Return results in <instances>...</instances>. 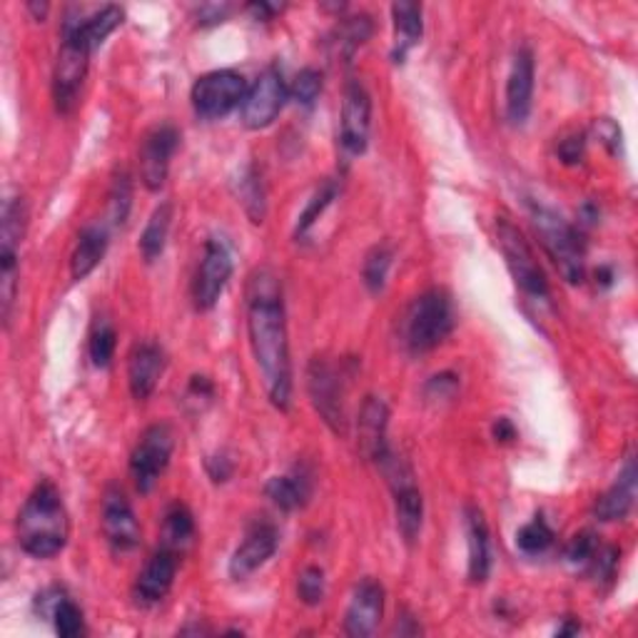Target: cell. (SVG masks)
Returning <instances> with one entry per match:
<instances>
[{"label":"cell","mask_w":638,"mask_h":638,"mask_svg":"<svg viewBox=\"0 0 638 638\" xmlns=\"http://www.w3.org/2000/svg\"><path fill=\"white\" fill-rule=\"evenodd\" d=\"M227 13H229V6H203L200 10H197V23L200 26L225 23Z\"/></svg>","instance_id":"48"},{"label":"cell","mask_w":638,"mask_h":638,"mask_svg":"<svg viewBox=\"0 0 638 638\" xmlns=\"http://www.w3.org/2000/svg\"><path fill=\"white\" fill-rule=\"evenodd\" d=\"M265 494L279 511H297L312 497V479L305 469L297 467L285 477H272L265 484Z\"/></svg>","instance_id":"29"},{"label":"cell","mask_w":638,"mask_h":638,"mask_svg":"<svg viewBox=\"0 0 638 638\" xmlns=\"http://www.w3.org/2000/svg\"><path fill=\"white\" fill-rule=\"evenodd\" d=\"M70 521L53 481H38L18 514V543L28 557L53 559L66 549Z\"/></svg>","instance_id":"2"},{"label":"cell","mask_w":638,"mask_h":638,"mask_svg":"<svg viewBox=\"0 0 638 638\" xmlns=\"http://www.w3.org/2000/svg\"><path fill=\"white\" fill-rule=\"evenodd\" d=\"M464 527H467V547H469V569L467 577L474 586L487 583L491 571V539L484 511L469 504L464 509Z\"/></svg>","instance_id":"24"},{"label":"cell","mask_w":638,"mask_h":638,"mask_svg":"<svg viewBox=\"0 0 638 638\" xmlns=\"http://www.w3.org/2000/svg\"><path fill=\"white\" fill-rule=\"evenodd\" d=\"M38 611L46 619L53 621V629L62 638H78L86 634V619H82L80 606L70 599V596L60 589V586H50L43 593H38Z\"/></svg>","instance_id":"26"},{"label":"cell","mask_w":638,"mask_h":638,"mask_svg":"<svg viewBox=\"0 0 638 638\" xmlns=\"http://www.w3.org/2000/svg\"><path fill=\"white\" fill-rule=\"evenodd\" d=\"M392 23H394V46H392V60L396 66H402L406 56L420 46L424 36V20H422V6L400 3L392 6Z\"/></svg>","instance_id":"27"},{"label":"cell","mask_w":638,"mask_h":638,"mask_svg":"<svg viewBox=\"0 0 638 638\" xmlns=\"http://www.w3.org/2000/svg\"><path fill=\"white\" fill-rule=\"evenodd\" d=\"M173 213H175L173 203H163L155 207V213L150 215L148 225H145L140 235V255L145 263H155V259L165 253L167 235H170L173 227Z\"/></svg>","instance_id":"32"},{"label":"cell","mask_w":638,"mask_h":638,"mask_svg":"<svg viewBox=\"0 0 638 638\" xmlns=\"http://www.w3.org/2000/svg\"><path fill=\"white\" fill-rule=\"evenodd\" d=\"M229 277H233V253L219 237H210L205 243V255L193 279V302L195 310L207 312L223 297Z\"/></svg>","instance_id":"11"},{"label":"cell","mask_w":638,"mask_h":638,"mask_svg":"<svg viewBox=\"0 0 638 638\" xmlns=\"http://www.w3.org/2000/svg\"><path fill=\"white\" fill-rule=\"evenodd\" d=\"M386 474V481L392 487L394 497V517H396V529H400L402 539L406 543H414L420 539L422 524H424V499L422 491L416 487L412 467L402 462V459H394L390 454L380 464Z\"/></svg>","instance_id":"7"},{"label":"cell","mask_w":638,"mask_h":638,"mask_svg":"<svg viewBox=\"0 0 638 638\" xmlns=\"http://www.w3.org/2000/svg\"><path fill=\"white\" fill-rule=\"evenodd\" d=\"M237 197L243 203L247 217L253 219L255 225H259L267 215V195H265V185L263 177L255 170L253 165H247L243 173H239L237 180Z\"/></svg>","instance_id":"33"},{"label":"cell","mask_w":638,"mask_h":638,"mask_svg":"<svg viewBox=\"0 0 638 638\" xmlns=\"http://www.w3.org/2000/svg\"><path fill=\"white\" fill-rule=\"evenodd\" d=\"M583 150H586V135L583 132H573L569 138H563L559 143V158L567 165H577L583 160Z\"/></svg>","instance_id":"45"},{"label":"cell","mask_w":638,"mask_h":638,"mask_svg":"<svg viewBox=\"0 0 638 638\" xmlns=\"http://www.w3.org/2000/svg\"><path fill=\"white\" fill-rule=\"evenodd\" d=\"M195 517L193 511L187 509L183 501H175V504L167 507L163 517V529H160V547L173 549L175 553H183L193 547L195 541Z\"/></svg>","instance_id":"30"},{"label":"cell","mask_w":638,"mask_h":638,"mask_svg":"<svg viewBox=\"0 0 638 638\" xmlns=\"http://www.w3.org/2000/svg\"><path fill=\"white\" fill-rule=\"evenodd\" d=\"M454 302L444 289H426L404 317V342L414 354L439 347L454 330Z\"/></svg>","instance_id":"4"},{"label":"cell","mask_w":638,"mask_h":638,"mask_svg":"<svg viewBox=\"0 0 638 638\" xmlns=\"http://www.w3.org/2000/svg\"><path fill=\"white\" fill-rule=\"evenodd\" d=\"M122 8L120 6H102L98 10H92L90 16H80L78 18H66L62 23V40H76L82 48H88L90 53L106 43V38L112 36L115 30L122 26Z\"/></svg>","instance_id":"20"},{"label":"cell","mask_w":638,"mask_h":638,"mask_svg":"<svg viewBox=\"0 0 638 638\" xmlns=\"http://www.w3.org/2000/svg\"><path fill=\"white\" fill-rule=\"evenodd\" d=\"M457 390H459V376L452 372L434 374L424 386L429 400H452Z\"/></svg>","instance_id":"44"},{"label":"cell","mask_w":638,"mask_h":638,"mask_svg":"<svg viewBox=\"0 0 638 638\" xmlns=\"http://www.w3.org/2000/svg\"><path fill=\"white\" fill-rule=\"evenodd\" d=\"M177 567H180V553H175L167 547H158V551L153 553L145 563L143 571L138 573L132 586V599L140 609H153L160 601H165V596L170 593L175 577H177Z\"/></svg>","instance_id":"17"},{"label":"cell","mask_w":638,"mask_h":638,"mask_svg":"<svg viewBox=\"0 0 638 638\" xmlns=\"http://www.w3.org/2000/svg\"><path fill=\"white\" fill-rule=\"evenodd\" d=\"M247 10L249 13H255V18L257 20H272L275 18L279 10H282V6H272V3H253V6H247Z\"/></svg>","instance_id":"50"},{"label":"cell","mask_w":638,"mask_h":638,"mask_svg":"<svg viewBox=\"0 0 638 638\" xmlns=\"http://www.w3.org/2000/svg\"><path fill=\"white\" fill-rule=\"evenodd\" d=\"M90 56V50L76 43V40H62L53 68V100L58 112L70 115L78 108L82 86H86L88 78Z\"/></svg>","instance_id":"12"},{"label":"cell","mask_w":638,"mask_h":638,"mask_svg":"<svg viewBox=\"0 0 638 638\" xmlns=\"http://www.w3.org/2000/svg\"><path fill=\"white\" fill-rule=\"evenodd\" d=\"M596 132H599V138L601 143L609 148L614 155H619V145H621V130H619V125H616L614 120L609 118H603L593 125Z\"/></svg>","instance_id":"46"},{"label":"cell","mask_w":638,"mask_h":638,"mask_svg":"<svg viewBox=\"0 0 638 638\" xmlns=\"http://www.w3.org/2000/svg\"><path fill=\"white\" fill-rule=\"evenodd\" d=\"M324 593H327V579H324V571L320 567H307L300 573L297 596L302 603L320 606L324 601Z\"/></svg>","instance_id":"40"},{"label":"cell","mask_w":638,"mask_h":638,"mask_svg":"<svg viewBox=\"0 0 638 638\" xmlns=\"http://www.w3.org/2000/svg\"><path fill=\"white\" fill-rule=\"evenodd\" d=\"M287 96L289 90L285 86V78H282V70L277 66L265 68L255 80V86L247 90L243 106H239L245 128L249 130L269 128V125L277 120L282 108H285Z\"/></svg>","instance_id":"10"},{"label":"cell","mask_w":638,"mask_h":638,"mask_svg":"<svg viewBox=\"0 0 638 638\" xmlns=\"http://www.w3.org/2000/svg\"><path fill=\"white\" fill-rule=\"evenodd\" d=\"M175 452V434L167 424H153L143 432L130 454V474L140 494H150L165 474Z\"/></svg>","instance_id":"9"},{"label":"cell","mask_w":638,"mask_h":638,"mask_svg":"<svg viewBox=\"0 0 638 638\" xmlns=\"http://www.w3.org/2000/svg\"><path fill=\"white\" fill-rule=\"evenodd\" d=\"M340 195V185L337 180H327L317 187V193L310 197V203L305 210H302L300 219H297V227H295V237L297 239H305L310 235V229L315 227L317 219L324 215V210L334 203V197Z\"/></svg>","instance_id":"37"},{"label":"cell","mask_w":638,"mask_h":638,"mask_svg":"<svg viewBox=\"0 0 638 638\" xmlns=\"http://www.w3.org/2000/svg\"><path fill=\"white\" fill-rule=\"evenodd\" d=\"M132 207V180L128 170H118L108 193V227H122Z\"/></svg>","instance_id":"36"},{"label":"cell","mask_w":638,"mask_h":638,"mask_svg":"<svg viewBox=\"0 0 638 638\" xmlns=\"http://www.w3.org/2000/svg\"><path fill=\"white\" fill-rule=\"evenodd\" d=\"M372 128V98L360 80H350L344 88L340 115V145L347 158H357L367 150Z\"/></svg>","instance_id":"15"},{"label":"cell","mask_w":638,"mask_h":638,"mask_svg":"<svg viewBox=\"0 0 638 638\" xmlns=\"http://www.w3.org/2000/svg\"><path fill=\"white\" fill-rule=\"evenodd\" d=\"M494 436H497V442H511V439L517 436V429L507 420V416H501V420L494 424Z\"/></svg>","instance_id":"49"},{"label":"cell","mask_w":638,"mask_h":638,"mask_svg":"<svg viewBox=\"0 0 638 638\" xmlns=\"http://www.w3.org/2000/svg\"><path fill=\"white\" fill-rule=\"evenodd\" d=\"M307 386L312 404L334 434H344V382L342 372L327 360H312L307 370Z\"/></svg>","instance_id":"13"},{"label":"cell","mask_w":638,"mask_h":638,"mask_svg":"<svg viewBox=\"0 0 638 638\" xmlns=\"http://www.w3.org/2000/svg\"><path fill=\"white\" fill-rule=\"evenodd\" d=\"M386 426H390V410L376 396H367L360 410V449L370 462L382 464L392 454L390 442H386Z\"/></svg>","instance_id":"23"},{"label":"cell","mask_w":638,"mask_h":638,"mask_svg":"<svg viewBox=\"0 0 638 638\" xmlns=\"http://www.w3.org/2000/svg\"><path fill=\"white\" fill-rule=\"evenodd\" d=\"M165 372V350L158 342H138L128 357L130 394L145 402L155 392Z\"/></svg>","instance_id":"21"},{"label":"cell","mask_w":638,"mask_h":638,"mask_svg":"<svg viewBox=\"0 0 638 638\" xmlns=\"http://www.w3.org/2000/svg\"><path fill=\"white\" fill-rule=\"evenodd\" d=\"M247 334L257 370L263 374L267 400L279 412L289 410L292 400V362L287 315L277 277L259 269L247 287Z\"/></svg>","instance_id":"1"},{"label":"cell","mask_w":638,"mask_h":638,"mask_svg":"<svg viewBox=\"0 0 638 638\" xmlns=\"http://www.w3.org/2000/svg\"><path fill=\"white\" fill-rule=\"evenodd\" d=\"M392 259H394V249L392 245L380 243L374 245L367 257H364V265H362V279H364V287H367L372 295H380L386 285V275H390V267H392Z\"/></svg>","instance_id":"35"},{"label":"cell","mask_w":638,"mask_h":638,"mask_svg":"<svg viewBox=\"0 0 638 638\" xmlns=\"http://www.w3.org/2000/svg\"><path fill=\"white\" fill-rule=\"evenodd\" d=\"M372 18L370 16H352V18H342L340 26L334 28L332 33V56L340 58L344 62H350L354 58V53L367 43L370 36H372Z\"/></svg>","instance_id":"31"},{"label":"cell","mask_w":638,"mask_h":638,"mask_svg":"<svg viewBox=\"0 0 638 638\" xmlns=\"http://www.w3.org/2000/svg\"><path fill=\"white\" fill-rule=\"evenodd\" d=\"M616 567H619V549L614 547H599L589 561V569L596 581L611 583L616 577Z\"/></svg>","instance_id":"42"},{"label":"cell","mask_w":638,"mask_h":638,"mask_svg":"<svg viewBox=\"0 0 638 638\" xmlns=\"http://www.w3.org/2000/svg\"><path fill=\"white\" fill-rule=\"evenodd\" d=\"M102 533L115 553H130L140 543V524L120 487L110 484L102 494Z\"/></svg>","instance_id":"16"},{"label":"cell","mask_w":638,"mask_h":638,"mask_svg":"<svg viewBox=\"0 0 638 638\" xmlns=\"http://www.w3.org/2000/svg\"><path fill=\"white\" fill-rule=\"evenodd\" d=\"M215 400V384L210 382V376L205 374H195L190 384H187V394L185 402L195 406V412H203L207 404Z\"/></svg>","instance_id":"43"},{"label":"cell","mask_w":638,"mask_h":638,"mask_svg":"<svg viewBox=\"0 0 638 638\" xmlns=\"http://www.w3.org/2000/svg\"><path fill=\"white\" fill-rule=\"evenodd\" d=\"M247 82L235 70H213L195 80L193 108L203 120H219L243 106Z\"/></svg>","instance_id":"8"},{"label":"cell","mask_w":638,"mask_h":638,"mask_svg":"<svg viewBox=\"0 0 638 638\" xmlns=\"http://www.w3.org/2000/svg\"><path fill=\"white\" fill-rule=\"evenodd\" d=\"M579 631H581V624L567 619V624H563V629H559V636H573V634H579Z\"/></svg>","instance_id":"52"},{"label":"cell","mask_w":638,"mask_h":638,"mask_svg":"<svg viewBox=\"0 0 638 638\" xmlns=\"http://www.w3.org/2000/svg\"><path fill=\"white\" fill-rule=\"evenodd\" d=\"M28 210L23 197H10L0 219V317L8 327L18 292V249L23 245Z\"/></svg>","instance_id":"5"},{"label":"cell","mask_w":638,"mask_h":638,"mask_svg":"<svg viewBox=\"0 0 638 638\" xmlns=\"http://www.w3.org/2000/svg\"><path fill=\"white\" fill-rule=\"evenodd\" d=\"M115 347H118V332H115L112 322L108 317H98L92 324L90 340H88V354L90 362L98 370H108L115 357Z\"/></svg>","instance_id":"34"},{"label":"cell","mask_w":638,"mask_h":638,"mask_svg":"<svg viewBox=\"0 0 638 638\" xmlns=\"http://www.w3.org/2000/svg\"><path fill=\"white\" fill-rule=\"evenodd\" d=\"M180 148V130L173 122H158L140 143V180L150 193H160L170 173L173 155Z\"/></svg>","instance_id":"14"},{"label":"cell","mask_w":638,"mask_h":638,"mask_svg":"<svg viewBox=\"0 0 638 638\" xmlns=\"http://www.w3.org/2000/svg\"><path fill=\"white\" fill-rule=\"evenodd\" d=\"M384 616V586L374 579H362L352 593L344 614V634L354 638L372 636Z\"/></svg>","instance_id":"19"},{"label":"cell","mask_w":638,"mask_h":638,"mask_svg":"<svg viewBox=\"0 0 638 638\" xmlns=\"http://www.w3.org/2000/svg\"><path fill=\"white\" fill-rule=\"evenodd\" d=\"M529 217L533 233L561 272V277L569 285H581L586 279V243L579 227L541 203H529Z\"/></svg>","instance_id":"3"},{"label":"cell","mask_w":638,"mask_h":638,"mask_svg":"<svg viewBox=\"0 0 638 638\" xmlns=\"http://www.w3.org/2000/svg\"><path fill=\"white\" fill-rule=\"evenodd\" d=\"M553 543V529L543 517H533L529 524L517 531V549L527 557H539V553L549 551Z\"/></svg>","instance_id":"38"},{"label":"cell","mask_w":638,"mask_h":638,"mask_svg":"<svg viewBox=\"0 0 638 638\" xmlns=\"http://www.w3.org/2000/svg\"><path fill=\"white\" fill-rule=\"evenodd\" d=\"M279 547V531L275 524H269V521H257L247 529L245 533V541L239 543L235 549L233 559H229V579L235 581H243L247 577H253V573L265 567V563L275 557V551Z\"/></svg>","instance_id":"18"},{"label":"cell","mask_w":638,"mask_h":638,"mask_svg":"<svg viewBox=\"0 0 638 638\" xmlns=\"http://www.w3.org/2000/svg\"><path fill=\"white\" fill-rule=\"evenodd\" d=\"M497 239L517 287L531 300H549V282L527 237L509 217L497 219Z\"/></svg>","instance_id":"6"},{"label":"cell","mask_w":638,"mask_h":638,"mask_svg":"<svg viewBox=\"0 0 638 638\" xmlns=\"http://www.w3.org/2000/svg\"><path fill=\"white\" fill-rule=\"evenodd\" d=\"M596 282H599L601 287H611V285H614V272H611V267H601L599 272H596Z\"/></svg>","instance_id":"51"},{"label":"cell","mask_w":638,"mask_h":638,"mask_svg":"<svg viewBox=\"0 0 638 638\" xmlns=\"http://www.w3.org/2000/svg\"><path fill=\"white\" fill-rule=\"evenodd\" d=\"M207 474L215 481V484H223L229 477H233V462L227 457H210L207 459Z\"/></svg>","instance_id":"47"},{"label":"cell","mask_w":638,"mask_h":638,"mask_svg":"<svg viewBox=\"0 0 638 638\" xmlns=\"http://www.w3.org/2000/svg\"><path fill=\"white\" fill-rule=\"evenodd\" d=\"M599 547L601 541L593 531H579L577 537H571L567 549H563V559H567L571 567H589V561Z\"/></svg>","instance_id":"41"},{"label":"cell","mask_w":638,"mask_h":638,"mask_svg":"<svg viewBox=\"0 0 638 638\" xmlns=\"http://www.w3.org/2000/svg\"><path fill=\"white\" fill-rule=\"evenodd\" d=\"M533 53L521 48L514 56L507 80V118L511 125H524L533 102Z\"/></svg>","instance_id":"22"},{"label":"cell","mask_w":638,"mask_h":638,"mask_svg":"<svg viewBox=\"0 0 638 638\" xmlns=\"http://www.w3.org/2000/svg\"><path fill=\"white\" fill-rule=\"evenodd\" d=\"M636 481H638L636 459L629 457L626 459L619 479L614 481V487L596 499L593 517L599 521H621L629 517V511L634 509V501H636Z\"/></svg>","instance_id":"25"},{"label":"cell","mask_w":638,"mask_h":638,"mask_svg":"<svg viewBox=\"0 0 638 638\" xmlns=\"http://www.w3.org/2000/svg\"><path fill=\"white\" fill-rule=\"evenodd\" d=\"M28 8L33 10V13L38 16V20H43V18H46V13H48V6H46V3H40V6H38V3H30Z\"/></svg>","instance_id":"53"},{"label":"cell","mask_w":638,"mask_h":638,"mask_svg":"<svg viewBox=\"0 0 638 638\" xmlns=\"http://www.w3.org/2000/svg\"><path fill=\"white\" fill-rule=\"evenodd\" d=\"M108 245H110V227L106 223L90 225L82 229V233L78 235L76 249H72V257H70L72 279H78V282L86 279L90 272L102 263V257H106L108 253Z\"/></svg>","instance_id":"28"},{"label":"cell","mask_w":638,"mask_h":638,"mask_svg":"<svg viewBox=\"0 0 638 638\" xmlns=\"http://www.w3.org/2000/svg\"><path fill=\"white\" fill-rule=\"evenodd\" d=\"M320 92H322V72L315 68H305L297 72L289 96L295 98L302 108H312L317 102Z\"/></svg>","instance_id":"39"}]
</instances>
